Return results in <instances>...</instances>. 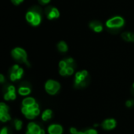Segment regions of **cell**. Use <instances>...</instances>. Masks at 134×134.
<instances>
[{
  "instance_id": "cell-11",
  "label": "cell",
  "mask_w": 134,
  "mask_h": 134,
  "mask_svg": "<svg viewBox=\"0 0 134 134\" xmlns=\"http://www.w3.org/2000/svg\"><path fill=\"white\" fill-rule=\"evenodd\" d=\"M117 126V122L115 119H107L104 120L101 123V127L103 130L109 131L115 129Z\"/></svg>"
},
{
  "instance_id": "cell-15",
  "label": "cell",
  "mask_w": 134,
  "mask_h": 134,
  "mask_svg": "<svg viewBox=\"0 0 134 134\" xmlns=\"http://www.w3.org/2000/svg\"><path fill=\"white\" fill-rule=\"evenodd\" d=\"M75 72V67L74 66H69L64 69H60L59 73L61 76H71Z\"/></svg>"
},
{
  "instance_id": "cell-22",
  "label": "cell",
  "mask_w": 134,
  "mask_h": 134,
  "mask_svg": "<svg viewBox=\"0 0 134 134\" xmlns=\"http://www.w3.org/2000/svg\"><path fill=\"white\" fill-rule=\"evenodd\" d=\"M13 124H14V127H15L16 130H17V131L20 130L23 127V122L20 119H14Z\"/></svg>"
},
{
  "instance_id": "cell-17",
  "label": "cell",
  "mask_w": 134,
  "mask_h": 134,
  "mask_svg": "<svg viewBox=\"0 0 134 134\" xmlns=\"http://www.w3.org/2000/svg\"><path fill=\"white\" fill-rule=\"evenodd\" d=\"M53 117V111L51 109H46L41 115L42 120L43 122H47L49 119H51Z\"/></svg>"
},
{
  "instance_id": "cell-24",
  "label": "cell",
  "mask_w": 134,
  "mask_h": 134,
  "mask_svg": "<svg viewBox=\"0 0 134 134\" xmlns=\"http://www.w3.org/2000/svg\"><path fill=\"white\" fill-rule=\"evenodd\" d=\"M35 16V14L33 12H31V10H28V12L26 14V20H27V22L31 23L33 21Z\"/></svg>"
},
{
  "instance_id": "cell-3",
  "label": "cell",
  "mask_w": 134,
  "mask_h": 134,
  "mask_svg": "<svg viewBox=\"0 0 134 134\" xmlns=\"http://www.w3.org/2000/svg\"><path fill=\"white\" fill-rule=\"evenodd\" d=\"M89 73L86 70L79 71L75 75V86L76 88H84L87 86Z\"/></svg>"
},
{
  "instance_id": "cell-12",
  "label": "cell",
  "mask_w": 134,
  "mask_h": 134,
  "mask_svg": "<svg viewBox=\"0 0 134 134\" xmlns=\"http://www.w3.org/2000/svg\"><path fill=\"white\" fill-rule=\"evenodd\" d=\"M47 131L49 134H63L64 129L60 124H52L49 126Z\"/></svg>"
},
{
  "instance_id": "cell-6",
  "label": "cell",
  "mask_w": 134,
  "mask_h": 134,
  "mask_svg": "<svg viewBox=\"0 0 134 134\" xmlns=\"http://www.w3.org/2000/svg\"><path fill=\"white\" fill-rule=\"evenodd\" d=\"M24 75V69L20 68L18 64L13 65L9 71V79L12 82H16V80L21 79Z\"/></svg>"
},
{
  "instance_id": "cell-7",
  "label": "cell",
  "mask_w": 134,
  "mask_h": 134,
  "mask_svg": "<svg viewBox=\"0 0 134 134\" xmlns=\"http://www.w3.org/2000/svg\"><path fill=\"white\" fill-rule=\"evenodd\" d=\"M25 134H46V132L38 124L34 122H31L27 126Z\"/></svg>"
},
{
  "instance_id": "cell-13",
  "label": "cell",
  "mask_w": 134,
  "mask_h": 134,
  "mask_svg": "<svg viewBox=\"0 0 134 134\" xmlns=\"http://www.w3.org/2000/svg\"><path fill=\"white\" fill-rule=\"evenodd\" d=\"M17 93H19V95L23 96V97H27L28 95H30V93H31V89L30 86H27V85H22L20 86L18 90H17Z\"/></svg>"
},
{
  "instance_id": "cell-28",
  "label": "cell",
  "mask_w": 134,
  "mask_h": 134,
  "mask_svg": "<svg viewBox=\"0 0 134 134\" xmlns=\"http://www.w3.org/2000/svg\"><path fill=\"white\" fill-rule=\"evenodd\" d=\"M49 2H50V0H38L39 4H41V5H46L47 3H49Z\"/></svg>"
},
{
  "instance_id": "cell-16",
  "label": "cell",
  "mask_w": 134,
  "mask_h": 134,
  "mask_svg": "<svg viewBox=\"0 0 134 134\" xmlns=\"http://www.w3.org/2000/svg\"><path fill=\"white\" fill-rule=\"evenodd\" d=\"M90 27L96 32H100L103 31L102 24L97 20H93L90 23Z\"/></svg>"
},
{
  "instance_id": "cell-26",
  "label": "cell",
  "mask_w": 134,
  "mask_h": 134,
  "mask_svg": "<svg viewBox=\"0 0 134 134\" xmlns=\"http://www.w3.org/2000/svg\"><path fill=\"white\" fill-rule=\"evenodd\" d=\"M0 134H9V129H8L7 127H3V128L1 130Z\"/></svg>"
},
{
  "instance_id": "cell-21",
  "label": "cell",
  "mask_w": 134,
  "mask_h": 134,
  "mask_svg": "<svg viewBox=\"0 0 134 134\" xmlns=\"http://www.w3.org/2000/svg\"><path fill=\"white\" fill-rule=\"evenodd\" d=\"M41 20H42V15H40V14H35V16L33 21L31 24L33 26H38L41 23Z\"/></svg>"
},
{
  "instance_id": "cell-4",
  "label": "cell",
  "mask_w": 134,
  "mask_h": 134,
  "mask_svg": "<svg viewBox=\"0 0 134 134\" xmlns=\"http://www.w3.org/2000/svg\"><path fill=\"white\" fill-rule=\"evenodd\" d=\"M11 55H12L13 58L15 60L19 61V62H21V63H24L27 66H30V64L27 61V53H26V51L24 49H22L20 47L14 48L11 51Z\"/></svg>"
},
{
  "instance_id": "cell-10",
  "label": "cell",
  "mask_w": 134,
  "mask_h": 134,
  "mask_svg": "<svg viewBox=\"0 0 134 134\" xmlns=\"http://www.w3.org/2000/svg\"><path fill=\"white\" fill-rule=\"evenodd\" d=\"M3 98L6 101L16 100V93L15 86H13L12 85L8 86V87L6 89V92L5 93Z\"/></svg>"
},
{
  "instance_id": "cell-30",
  "label": "cell",
  "mask_w": 134,
  "mask_h": 134,
  "mask_svg": "<svg viewBox=\"0 0 134 134\" xmlns=\"http://www.w3.org/2000/svg\"><path fill=\"white\" fill-rule=\"evenodd\" d=\"M133 89L134 90V82H133Z\"/></svg>"
},
{
  "instance_id": "cell-2",
  "label": "cell",
  "mask_w": 134,
  "mask_h": 134,
  "mask_svg": "<svg viewBox=\"0 0 134 134\" xmlns=\"http://www.w3.org/2000/svg\"><path fill=\"white\" fill-rule=\"evenodd\" d=\"M21 113L29 120H32L40 115V108L38 103L27 107H21Z\"/></svg>"
},
{
  "instance_id": "cell-14",
  "label": "cell",
  "mask_w": 134,
  "mask_h": 134,
  "mask_svg": "<svg viewBox=\"0 0 134 134\" xmlns=\"http://www.w3.org/2000/svg\"><path fill=\"white\" fill-rule=\"evenodd\" d=\"M70 133L71 134H98V132L95 129H88L84 131H78V130L75 127H71L70 129Z\"/></svg>"
},
{
  "instance_id": "cell-19",
  "label": "cell",
  "mask_w": 134,
  "mask_h": 134,
  "mask_svg": "<svg viewBox=\"0 0 134 134\" xmlns=\"http://www.w3.org/2000/svg\"><path fill=\"white\" fill-rule=\"evenodd\" d=\"M122 38L126 42H134V34L131 32H123Z\"/></svg>"
},
{
  "instance_id": "cell-5",
  "label": "cell",
  "mask_w": 134,
  "mask_h": 134,
  "mask_svg": "<svg viewBox=\"0 0 134 134\" xmlns=\"http://www.w3.org/2000/svg\"><path fill=\"white\" fill-rule=\"evenodd\" d=\"M60 90V84L59 82L56 80L49 79L45 83V90L49 95L51 96L56 95Z\"/></svg>"
},
{
  "instance_id": "cell-23",
  "label": "cell",
  "mask_w": 134,
  "mask_h": 134,
  "mask_svg": "<svg viewBox=\"0 0 134 134\" xmlns=\"http://www.w3.org/2000/svg\"><path fill=\"white\" fill-rule=\"evenodd\" d=\"M29 10H31V12H33L35 14H40V15L42 14V9H41V7H39V6H38V5H34V6H32Z\"/></svg>"
},
{
  "instance_id": "cell-1",
  "label": "cell",
  "mask_w": 134,
  "mask_h": 134,
  "mask_svg": "<svg viewBox=\"0 0 134 134\" xmlns=\"http://www.w3.org/2000/svg\"><path fill=\"white\" fill-rule=\"evenodd\" d=\"M125 23L124 19L122 16H114L109 19L106 22V26L108 29V31L111 34H118L119 30L123 27Z\"/></svg>"
},
{
  "instance_id": "cell-27",
  "label": "cell",
  "mask_w": 134,
  "mask_h": 134,
  "mask_svg": "<svg viewBox=\"0 0 134 134\" xmlns=\"http://www.w3.org/2000/svg\"><path fill=\"white\" fill-rule=\"evenodd\" d=\"M24 0H11V2L15 5H18L19 4H20L21 2H23Z\"/></svg>"
},
{
  "instance_id": "cell-20",
  "label": "cell",
  "mask_w": 134,
  "mask_h": 134,
  "mask_svg": "<svg viewBox=\"0 0 134 134\" xmlns=\"http://www.w3.org/2000/svg\"><path fill=\"white\" fill-rule=\"evenodd\" d=\"M57 49H58V50H59L60 52H61V53H65V52L68 51V45H67V43H66L65 42L61 41V42H60L57 44Z\"/></svg>"
},
{
  "instance_id": "cell-9",
  "label": "cell",
  "mask_w": 134,
  "mask_h": 134,
  "mask_svg": "<svg viewBox=\"0 0 134 134\" xmlns=\"http://www.w3.org/2000/svg\"><path fill=\"white\" fill-rule=\"evenodd\" d=\"M44 13L46 14V17L49 20H53L55 18H58L60 16V12L59 10L53 7L51 5H48L44 9Z\"/></svg>"
},
{
  "instance_id": "cell-25",
  "label": "cell",
  "mask_w": 134,
  "mask_h": 134,
  "mask_svg": "<svg viewBox=\"0 0 134 134\" xmlns=\"http://www.w3.org/2000/svg\"><path fill=\"white\" fill-rule=\"evenodd\" d=\"M133 105H134L133 100H126V106L127 108H130L133 107Z\"/></svg>"
},
{
  "instance_id": "cell-8",
  "label": "cell",
  "mask_w": 134,
  "mask_h": 134,
  "mask_svg": "<svg viewBox=\"0 0 134 134\" xmlns=\"http://www.w3.org/2000/svg\"><path fill=\"white\" fill-rule=\"evenodd\" d=\"M0 120L2 122H6L11 120V116L9 112V107L5 103H0Z\"/></svg>"
},
{
  "instance_id": "cell-18",
  "label": "cell",
  "mask_w": 134,
  "mask_h": 134,
  "mask_svg": "<svg viewBox=\"0 0 134 134\" xmlns=\"http://www.w3.org/2000/svg\"><path fill=\"white\" fill-rule=\"evenodd\" d=\"M36 100L34 97H27L22 100V106L24 107H27V106H31L35 104H36Z\"/></svg>"
},
{
  "instance_id": "cell-29",
  "label": "cell",
  "mask_w": 134,
  "mask_h": 134,
  "mask_svg": "<svg viewBox=\"0 0 134 134\" xmlns=\"http://www.w3.org/2000/svg\"><path fill=\"white\" fill-rule=\"evenodd\" d=\"M5 76H4L2 74H1V75H0V82H1L2 84H3V83L5 82Z\"/></svg>"
}]
</instances>
